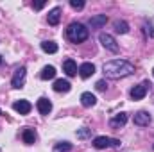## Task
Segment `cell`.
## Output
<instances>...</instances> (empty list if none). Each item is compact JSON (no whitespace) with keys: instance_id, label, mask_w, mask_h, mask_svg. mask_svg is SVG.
<instances>
[{"instance_id":"21","label":"cell","mask_w":154,"mask_h":152,"mask_svg":"<svg viewBox=\"0 0 154 152\" xmlns=\"http://www.w3.org/2000/svg\"><path fill=\"white\" fill-rule=\"evenodd\" d=\"M54 150H56V152H68V150H72V143H68V141H63V143H57Z\"/></svg>"},{"instance_id":"5","label":"cell","mask_w":154,"mask_h":152,"mask_svg":"<svg viewBox=\"0 0 154 152\" xmlns=\"http://www.w3.org/2000/svg\"><path fill=\"white\" fill-rule=\"evenodd\" d=\"M149 86H151V82H147V81L142 82L140 86H134V88L131 90V99H133V100H142V99L147 95V88H149Z\"/></svg>"},{"instance_id":"3","label":"cell","mask_w":154,"mask_h":152,"mask_svg":"<svg viewBox=\"0 0 154 152\" xmlns=\"http://www.w3.org/2000/svg\"><path fill=\"white\" fill-rule=\"evenodd\" d=\"M120 141L115 138H108V136H97L93 140V147L95 149H108V147H118Z\"/></svg>"},{"instance_id":"29","label":"cell","mask_w":154,"mask_h":152,"mask_svg":"<svg viewBox=\"0 0 154 152\" xmlns=\"http://www.w3.org/2000/svg\"><path fill=\"white\" fill-rule=\"evenodd\" d=\"M152 74H154V70H152Z\"/></svg>"},{"instance_id":"1","label":"cell","mask_w":154,"mask_h":152,"mask_svg":"<svg viewBox=\"0 0 154 152\" xmlns=\"http://www.w3.org/2000/svg\"><path fill=\"white\" fill-rule=\"evenodd\" d=\"M102 72L109 79H122V77L134 74V65H131L129 61H124V59H113V61L104 63Z\"/></svg>"},{"instance_id":"24","label":"cell","mask_w":154,"mask_h":152,"mask_svg":"<svg viewBox=\"0 0 154 152\" xmlns=\"http://www.w3.org/2000/svg\"><path fill=\"white\" fill-rule=\"evenodd\" d=\"M95 88H97L99 91H104V90L108 88V84H106V81H99V82L95 84Z\"/></svg>"},{"instance_id":"11","label":"cell","mask_w":154,"mask_h":152,"mask_svg":"<svg viewBox=\"0 0 154 152\" xmlns=\"http://www.w3.org/2000/svg\"><path fill=\"white\" fill-rule=\"evenodd\" d=\"M134 123L136 125H149L151 123V114L147 113V111H138V113L134 114Z\"/></svg>"},{"instance_id":"6","label":"cell","mask_w":154,"mask_h":152,"mask_svg":"<svg viewBox=\"0 0 154 152\" xmlns=\"http://www.w3.org/2000/svg\"><path fill=\"white\" fill-rule=\"evenodd\" d=\"M25 75H27V70H25V66L18 68V70L14 72L13 79H11V84H13V88H22V86H23V82H25Z\"/></svg>"},{"instance_id":"12","label":"cell","mask_w":154,"mask_h":152,"mask_svg":"<svg viewBox=\"0 0 154 152\" xmlns=\"http://www.w3.org/2000/svg\"><path fill=\"white\" fill-rule=\"evenodd\" d=\"M125 122H127V114L120 113V114H115V116L111 118L109 125H111L113 129H120V127H124V125H125Z\"/></svg>"},{"instance_id":"13","label":"cell","mask_w":154,"mask_h":152,"mask_svg":"<svg viewBox=\"0 0 154 152\" xmlns=\"http://www.w3.org/2000/svg\"><path fill=\"white\" fill-rule=\"evenodd\" d=\"M81 104H82L84 108H91V106H95V104H97V99H95V95H93V93L84 91V93L81 95Z\"/></svg>"},{"instance_id":"23","label":"cell","mask_w":154,"mask_h":152,"mask_svg":"<svg viewBox=\"0 0 154 152\" xmlns=\"http://www.w3.org/2000/svg\"><path fill=\"white\" fill-rule=\"evenodd\" d=\"M70 5H72V9H82L84 7V2L82 0H70Z\"/></svg>"},{"instance_id":"27","label":"cell","mask_w":154,"mask_h":152,"mask_svg":"<svg viewBox=\"0 0 154 152\" xmlns=\"http://www.w3.org/2000/svg\"><path fill=\"white\" fill-rule=\"evenodd\" d=\"M0 63H2V56H0Z\"/></svg>"},{"instance_id":"9","label":"cell","mask_w":154,"mask_h":152,"mask_svg":"<svg viewBox=\"0 0 154 152\" xmlns=\"http://www.w3.org/2000/svg\"><path fill=\"white\" fill-rule=\"evenodd\" d=\"M36 108H38V111L41 114H48L52 111V102L48 100V99H45V97H41L38 100V104H36Z\"/></svg>"},{"instance_id":"28","label":"cell","mask_w":154,"mask_h":152,"mask_svg":"<svg viewBox=\"0 0 154 152\" xmlns=\"http://www.w3.org/2000/svg\"><path fill=\"white\" fill-rule=\"evenodd\" d=\"M0 114H2V109H0Z\"/></svg>"},{"instance_id":"17","label":"cell","mask_w":154,"mask_h":152,"mask_svg":"<svg viewBox=\"0 0 154 152\" xmlns=\"http://www.w3.org/2000/svg\"><path fill=\"white\" fill-rule=\"evenodd\" d=\"M54 91H57V93H61V91H70V82L65 81V79H57V81L54 82Z\"/></svg>"},{"instance_id":"20","label":"cell","mask_w":154,"mask_h":152,"mask_svg":"<svg viewBox=\"0 0 154 152\" xmlns=\"http://www.w3.org/2000/svg\"><path fill=\"white\" fill-rule=\"evenodd\" d=\"M115 31H116V32H120V34H125V32L129 31V25H127L125 22L116 20V22H115Z\"/></svg>"},{"instance_id":"25","label":"cell","mask_w":154,"mask_h":152,"mask_svg":"<svg viewBox=\"0 0 154 152\" xmlns=\"http://www.w3.org/2000/svg\"><path fill=\"white\" fill-rule=\"evenodd\" d=\"M145 29H147V32L151 34V38H154V27H152V25H147Z\"/></svg>"},{"instance_id":"7","label":"cell","mask_w":154,"mask_h":152,"mask_svg":"<svg viewBox=\"0 0 154 152\" xmlns=\"http://www.w3.org/2000/svg\"><path fill=\"white\" fill-rule=\"evenodd\" d=\"M13 109L20 114H29V111L32 109V106H31L29 100H16V102L13 104Z\"/></svg>"},{"instance_id":"2","label":"cell","mask_w":154,"mask_h":152,"mask_svg":"<svg viewBox=\"0 0 154 152\" xmlns=\"http://www.w3.org/2000/svg\"><path fill=\"white\" fill-rule=\"evenodd\" d=\"M88 29L82 23H70L66 29V38L70 39L72 43H82L88 39Z\"/></svg>"},{"instance_id":"22","label":"cell","mask_w":154,"mask_h":152,"mask_svg":"<svg viewBox=\"0 0 154 152\" xmlns=\"http://www.w3.org/2000/svg\"><path fill=\"white\" fill-rule=\"evenodd\" d=\"M88 136H91V129H81V131H77V138L84 140V138H88Z\"/></svg>"},{"instance_id":"18","label":"cell","mask_w":154,"mask_h":152,"mask_svg":"<svg viewBox=\"0 0 154 152\" xmlns=\"http://www.w3.org/2000/svg\"><path fill=\"white\" fill-rule=\"evenodd\" d=\"M39 77H41L43 81L54 79V77H56V68H54V66H45V68L41 70V74H39Z\"/></svg>"},{"instance_id":"16","label":"cell","mask_w":154,"mask_h":152,"mask_svg":"<svg viewBox=\"0 0 154 152\" xmlns=\"http://www.w3.org/2000/svg\"><path fill=\"white\" fill-rule=\"evenodd\" d=\"M22 138H23V143L32 145V143L36 141V132H34L31 127H25V129H23V132H22Z\"/></svg>"},{"instance_id":"26","label":"cell","mask_w":154,"mask_h":152,"mask_svg":"<svg viewBox=\"0 0 154 152\" xmlns=\"http://www.w3.org/2000/svg\"><path fill=\"white\" fill-rule=\"evenodd\" d=\"M41 7H45V2H38V4H34V9H41Z\"/></svg>"},{"instance_id":"10","label":"cell","mask_w":154,"mask_h":152,"mask_svg":"<svg viewBox=\"0 0 154 152\" xmlns=\"http://www.w3.org/2000/svg\"><path fill=\"white\" fill-rule=\"evenodd\" d=\"M93 74H95V66L91 63H82L79 66V75L82 77V79H88V77H91Z\"/></svg>"},{"instance_id":"8","label":"cell","mask_w":154,"mask_h":152,"mask_svg":"<svg viewBox=\"0 0 154 152\" xmlns=\"http://www.w3.org/2000/svg\"><path fill=\"white\" fill-rule=\"evenodd\" d=\"M106 23H108V16L106 14H97V16H91L90 18V27L91 29H100Z\"/></svg>"},{"instance_id":"15","label":"cell","mask_w":154,"mask_h":152,"mask_svg":"<svg viewBox=\"0 0 154 152\" xmlns=\"http://www.w3.org/2000/svg\"><path fill=\"white\" fill-rule=\"evenodd\" d=\"M47 20H48V25H57L59 20H61V9H59V7H54V9L48 13Z\"/></svg>"},{"instance_id":"14","label":"cell","mask_w":154,"mask_h":152,"mask_svg":"<svg viewBox=\"0 0 154 152\" xmlns=\"http://www.w3.org/2000/svg\"><path fill=\"white\" fill-rule=\"evenodd\" d=\"M63 70H65V74L68 77H74L77 75V65L74 59H66L65 63H63Z\"/></svg>"},{"instance_id":"4","label":"cell","mask_w":154,"mask_h":152,"mask_svg":"<svg viewBox=\"0 0 154 152\" xmlns=\"http://www.w3.org/2000/svg\"><path fill=\"white\" fill-rule=\"evenodd\" d=\"M99 41L102 43V47H104V48H108V50H111V52H118V45H116L115 38H113L111 34L102 32V34L99 36Z\"/></svg>"},{"instance_id":"19","label":"cell","mask_w":154,"mask_h":152,"mask_svg":"<svg viewBox=\"0 0 154 152\" xmlns=\"http://www.w3.org/2000/svg\"><path fill=\"white\" fill-rule=\"evenodd\" d=\"M41 50L47 52V54H56L57 52V45L54 41H43L41 43Z\"/></svg>"}]
</instances>
